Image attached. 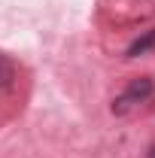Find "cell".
I'll use <instances>...</instances> for the list:
<instances>
[{
    "mask_svg": "<svg viewBox=\"0 0 155 158\" xmlns=\"http://www.w3.org/2000/svg\"><path fill=\"white\" fill-rule=\"evenodd\" d=\"M12 76H15V67H12V61L6 58V55H0V91L12 85Z\"/></svg>",
    "mask_w": 155,
    "mask_h": 158,
    "instance_id": "obj_3",
    "label": "cell"
},
{
    "mask_svg": "<svg viewBox=\"0 0 155 158\" xmlns=\"http://www.w3.org/2000/svg\"><path fill=\"white\" fill-rule=\"evenodd\" d=\"M149 158H155V146H149Z\"/></svg>",
    "mask_w": 155,
    "mask_h": 158,
    "instance_id": "obj_4",
    "label": "cell"
},
{
    "mask_svg": "<svg viewBox=\"0 0 155 158\" xmlns=\"http://www.w3.org/2000/svg\"><path fill=\"white\" fill-rule=\"evenodd\" d=\"M152 94H155V82L149 76H137V79H131V85L113 100V113H116V116H125L128 110H134L137 103H146Z\"/></svg>",
    "mask_w": 155,
    "mask_h": 158,
    "instance_id": "obj_1",
    "label": "cell"
},
{
    "mask_svg": "<svg viewBox=\"0 0 155 158\" xmlns=\"http://www.w3.org/2000/svg\"><path fill=\"white\" fill-rule=\"evenodd\" d=\"M152 46H155V27H152V31H146L143 37H137L134 43L128 46V58H137V55H143V52H149Z\"/></svg>",
    "mask_w": 155,
    "mask_h": 158,
    "instance_id": "obj_2",
    "label": "cell"
}]
</instances>
